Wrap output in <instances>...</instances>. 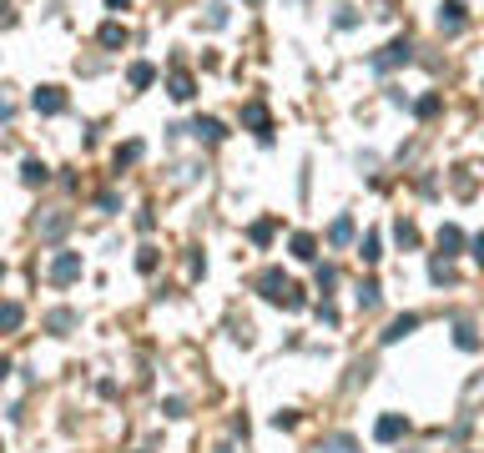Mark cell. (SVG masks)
<instances>
[{"label": "cell", "instance_id": "3957f363", "mask_svg": "<svg viewBox=\"0 0 484 453\" xmlns=\"http://www.w3.org/2000/svg\"><path fill=\"white\" fill-rule=\"evenodd\" d=\"M409 61H414V46L409 40H393V46H384L373 56V71H393V66H409Z\"/></svg>", "mask_w": 484, "mask_h": 453}, {"label": "cell", "instance_id": "f546056e", "mask_svg": "<svg viewBox=\"0 0 484 453\" xmlns=\"http://www.w3.org/2000/svg\"><path fill=\"white\" fill-rule=\"evenodd\" d=\"M136 267H141V272H157V252H152V247H141V257H136Z\"/></svg>", "mask_w": 484, "mask_h": 453}, {"label": "cell", "instance_id": "4dcf8cb0", "mask_svg": "<svg viewBox=\"0 0 484 453\" xmlns=\"http://www.w3.org/2000/svg\"><path fill=\"white\" fill-rule=\"evenodd\" d=\"M166 418H187V403L182 398H166Z\"/></svg>", "mask_w": 484, "mask_h": 453}, {"label": "cell", "instance_id": "2e32d148", "mask_svg": "<svg viewBox=\"0 0 484 453\" xmlns=\"http://www.w3.org/2000/svg\"><path fill=\"white\" fill-rule=\"evenodd\" d=\"M459 247H465V232H459V227H439V252L454 257Z\"/></svg>", "mask_w": 484, "mask_h": 453}, {"label": "cell", "instance_id": "f1b7e54d", "mask_svg": "<svg viewBox=\"0 0 484 453\" xmlns=\"http://www.w3.org/2000/svg\"><path fill=\"white\" fill-rule=\"evenodd\" d=\"M20 328V302H6V333Z\"/></svg>", "mask_w": 484, "mask_h": 453}, {"label": "cell", "instance_id": "52a82bcc", "mask_svg": "<svg viewBox=\"0 0 484 453\" xmlns=\"http://www.w3.org/2000/svg\"><path fill=\"white\" fill-rule=\"evenodd\" d=\"M242 121H247L263 141H272V116H267V106H263V101H247V106H242Z\"/></svg>", "mask_w": 484, "mask_h": 453}, {"label": "cell", "instance_id": "5b68a950", "mask_svg": "<svg viewBox=\"0 0 484 453\" xmlns=\"http://www.w3.org/2000/svg\"><path fill=\"white\" fill-rule=\"evenodd\" d=\"M31 106L40 116H61V111H66V91H61V86H40V91L31 96Z\"/></svg>", "mask_w": 484, "mask_h": 453}, {"label": "cell", "instance_id": "ba28073f", "mask_svg": "<svg viewBox=\"0 0 484 453\" xmlns=\"http://www.w3.org/2000/svg\"><path fill=\"white\" fill-rule=\"evenodd\" d=\"M66 227H71V212H51V217L36 222V232L46 237V242H61V237H66Z\"/></svg>", "mask_w": 484, "mask_h": 453}, {"label": "cell", "instance_id": "484cf974", "mask_svg": "<svg viewBox=\"0 0 484 453\" xmlns=\"http://www.w3.org/2000/svg\"><path fill=\"white\" fill-rule=\"evenodd\" d=\"M393 237H398V247H414V242H419V227H414V222H398Z\"/></svg>", "mask_w": 484, "mask_h": 453}, {"label": "cell", "instance_id": "8fae6325", "mask_svg": "<svg viewBox=\"0 0 484 453\" xmlns=\"http://www.w3.org/2000/svg\"><path fill=\"white\" fill-rule=\"evenodd\" d=\"M419 328V312H398L393 322H389V333H384V342H398V337H409Z\"/></svg>", "mask_w": 484, "mask_h": 453}, {"label": "cell", "instance_id": "7a4b0ae2", "mask_svg": "<svg viewBox=\"0 0 484 453\" xmlns=\"http://www.w3.org/2000/svg\"><path fill=\"white\" fill-rule=\"evenodd\" d=\"M465 26H469L465 0H444V6H439V31H444V35H459Z\"/></svg>", "mask_w": 484, "mask_h": 453}, {"label": "cell", "instance_id": "1f68e13d", "mask_svg": "<svg viewBox=\"0 0 484 453\" xmlns=\"http://www.w3.org/2000/svg\"><path fill=\"white\" fill-rule=\"evenodd\" d=\"M318 317H323L328 328H333V322H338V308H333V302H318Z\"/></svg>", "mask_w": 484, "mask_h": 453}, {"label": "cell", "instance_id": "9c48e42d", "mask_svg": "<svg viewBox=\"0 0 484 453\" xmlns=\"http://www.w3.org/2000/svg\"><path fill=\"white\" fill-rule=\"evenodd\" d=\"M187 132H192L197 141H222V136H227V126H222L217 116H197L192 126H187Z\"/></svg>", "mask_w": 484, "mask_h": 453}, {"label": "cell", "instance_id": "5bb4252c", "mask_svg": "<svg viewBox=\"0 0 484 453\" xmlns=\"http://www.w3.org/2000/svg\"><path fill=\"white\" fill-rule=\"evenodd\" d=\"M126 40H132V31H126V26H116V20H107V26H101V46H107V51H121Z\"/></svg>", "mask_w": 484, "mask_h": 453}, {"label": "cell", "instance_id": "9a60e30c", "mask_svg": "<svg viewBox=\"0 0 484 453\" xmlns=\"http://www.w3.org/2000/svg\"><path fill=\"white\" fill-rule=\"evenodd\" d=\"M292 257H298V262H313V257H318V237L298 232V237H292Z\"/></svg>", "mask_w": 484, "mask_h": 453}, {"label": "cell", "instance_id": "d6986e66", "mask_svg": "<svg viewBox=\"0 0 484 453\" xmlns=\"http://www.w3.org/2000/svg\"><path fill=\"white\" fill-rule=\"evenodd\" d=\"M46 328H51V333H71V328H76V312H71V308H56V312L46 317Z\"/></svg>", "mask_w": 484, "mask_h": 453}, {"label": "cell", "instance_id": "603a6c76", "mask_svg": "<svg viewBox=\"0 0 484 453\" xmlns=\"http://www.w3.org/2000/svg\"><path fill=\"white\" fill-rule=\"evenodd\" d=\"M136 157H141V141H126V146H116V171H121V166H132Z\"/></svg>", "mask_w": 484, "mask_h": 453}, {"label": "cell", "instance_id": "836d02e7", "mask_svg": "<svg viewBox=\"0 0 484 453\" xmlns=\"http://www.w3.org/2000/svg\"><path fill=\"white\" fill-rule=\"evenodd\" d=\"M107 6H111V10H126V6H132V0H107Z\"/></svg>", "mask_w": 484, "mask_h": 453}, {"label": "cell", "instance_id": "8992f818", "mask_svg": "<svg viewBox=\"0 0 484 453\" xmlns=\"http://www.w3.org/2000/svg\"><path fill=\"white\" fill-rule=\"evenodd\" d=\"M404 434H409V418H404V413H384V418L373 423V438H378V443H398Z\"/></svg>", "mask_w": 484, "mask_h": 453}, {"label": "cell", "instance_id": "4fadbf2b", "mask_svg": "<svg viewBox=\"0 0 484 453\" xmlns=\"http://www.w3.org/2000/svg\"><path fill=\"white\" fill-rule=\"evenodd\" d=\"M46 177H51V166H46V161H36V157L20 161V182H26V186H40Z\"/></svg>", "mask_w": 484, "mask_h": 453}, {"label": "cell", "instance_id": "ac0fdd59", "mask_svg": "<svg viewBox=\"0 0 484 453\" xmlns=\"http://www.w3.org/2000/svg\"><path fill=\"white\" fill-rule=\"evenodd\" d=\"M126 81H132V86H136V91H146V86H152V81H157V66H146V61H136V66H132V71H126Z\"/></svg>", "mask_w": 484, "mask_h": 453}, {"label": "cell", "instance_id": "d4e9b609", "mask_svg": "<svg viewBox=\"0 0 484 453\" xmlns=\"http://www.w3.org/2000/svg\"><path fill=\"white\" fill-rule=\"evenodd\" d=\"M454 342H459V348H465V353H474V348H479L474 328H465V322H459V328H454Z\"/></svg>", "mask_w": 484, "mask_h": 453}, {"label": "cell", "instance_id": "cb8c5ba5", "mask_svg": "<svg viewBox=\"0 0 484 453\" xmlns=\"http://www.w3.org/2000/svg\"><path fill=\"white\" fill-rule=\"evenodd\" d=\"M247 237H252V247H267V242H272V222H252Z\"/></svg>", "mask_w": 484, "mask_h": 453}, {"label": "cell", "instance_id": "30bf717a", "mask_svg": "<svg viewBox=\"0 0 484 453\" xmlns=\"http://www.w3.org/2000/svg\"><path fill=\"white\" fill-rule=\"evenodd\" d=\"M166 96H172V101H192V96H197V81L187 76V71H172V81H166Z\"/></svg>", "mask_w": 484, "mask_h": 453}, {"label": "cell", "instance_id": "7402d4cb", "mask_svg": "<svg viewBox=\"0 0 484 453\" xmlns=\"http://www.w3.org/2000/svg\"><path fill=\"white\" fill-rule=\"evenodd\" d=\"M429 277H434V283H454V267H449V257H434V262H429Z\"/></svg>", "mask_w": 484, "mask_h": 453}, {"label": "cell", "instance_id": "277c9868", "mask_svg": "<svg viewBox=\"0 0 484 453\" xmlns=\"http://www.w3.org/2000/svg\"><path fill=\"white\" fill-rule=\"evenodd\" d=\"M81 277V252H56V262H51V283L56 287H66Z\"/></svg>", "mask_w": 484, "mask_h": 453}, {"label": "cell", "instance_id": "83f0119b", "mask_svg": "<svg viewBox=\"0 0 484 453\" xmlns=\"http://www.w3.org/2000/svg\"><path fill=\"white\" fill-rule=\"evenodd\" d=\"M414 111H419V116H434V111H439V96H434V91H429V96H419V101H414Z\"/></svg>", "mask_w": 484, "mask_h": 453}, {"label": "cell", "instance_id": "7c38bea8", "mask_svg": "<svg viewBox=\"0 0 484 453\" xmlns=\"http://www.w3.org/2000/svg\"><path fill=\"white\" fill-rule=\"evenodd\" d=\"M313 453H359V438H353V434H333V438H323Z\"/></svg>", "mask_w": 484, "mask_h": 453}, {"label": "cell", "instance_id": "4316f807", "mask_svg": "<svg viewBox=\"0 0 484 453\" xmlns=\"http://www.w3.org/2000/svg\"><path fill=\"white\" fill-rule=\"evenodd\" d=\"M207 26H212V31L227 26V6H222V0H217V6H207Z\"/></svg>", "mask_w": 484, "mask_h": 453}, {"label": "cell", "instance_id": "44dd1931", "mask_svg": "<svg viewBox=\"0 0 484 453\" xmlns=\"http://www.w3.org/2000/svg\"><path fill=\"white\" fill-rule=\"evenodd\" d=\"M359 257H364L368 267L378 262V257H384V242H378V232H368V237H364V247H359Z\"/></svg>", "mask_w": 484, "mask_h": 453}, {"label": "cell", "instance_id": "d6a6232c", "mask_svg": "<svg viewBox=\"0 0 484 453\" xmlns=\"http://www.w3.org/2000/svg\"><path fill=\"white\" fill-rule=\"evenodd\" d=\"M469 247H474V262H484V232L474 237V242H469Z\"/></svg>", "mask_w": 484, "mask_h": 453}, {"label": "cell", "instance_id": "ffe728a7", "mask_svg": "<svg viewBox=\"0 0 484 453\" xmlns=\"http://www.w3.org/2000/svg\"><path fill=\"white\" fill-rule=\"evenodd\" d=\"M378 297H384V287H378V283H359V308H364V312L378 308Z\"/></svg>", "mask_w": 484, "mask_h": 453}, {"label": "cell", "instance_id": "e0dca14e", "mask_svg": "<svg viewBox=\"0 0 484 453\" xmlns=\"http://www.w3.org/2000/svg\"><path fill=\"white\" fill-rule=\"evenodd\" d=\"M328 242H333V247H348V242H353V217H338V222H333V227H328Z\"/></svg>", "mask_w": 484, "mask_h": 453}, {"label": "cell", "instance_id": "6da1fadb", "mask_svg": "<svg viewBox=\"0 0 484 453\" xmlns=\"http://www.w3.org/2000/svg\"><path fill=\"white\" fill-rule=\"evenodd\" d=\"M258 292H263L267 302H283V308H288V297H292V283H288V277H283L278 267H267V272L258 277Z\"/></svg>", "mask_w": 484, "mask_h": 453}, {"label": "cell", "instance_id": "e575fe53", "mask_svg": "<svg viewBox=\"0 0 484 453\" xmlns=\"http://www.w3.org/2000/svg\"><path fill=\"white\" fill-rule=\"evenodd\" d=\"M247 6H258V0H247Z\"/></svg>", "mask_w": 484, "mask_h": 453}]
</instances>
